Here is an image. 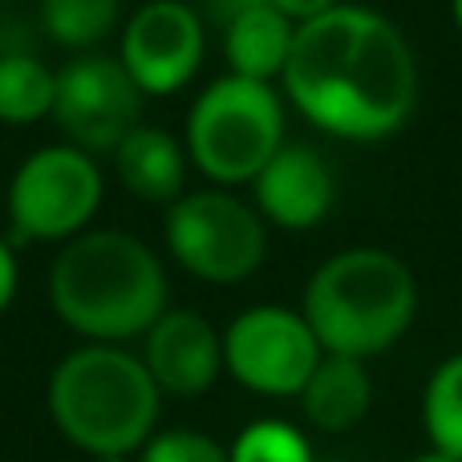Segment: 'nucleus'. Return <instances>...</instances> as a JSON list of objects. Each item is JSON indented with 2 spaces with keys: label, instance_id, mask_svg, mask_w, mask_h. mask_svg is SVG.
<instances>
[{
  "label": "nucleus",
  "instance_id": "obj_1",
  "mask_svg": "<svg viewBox=\"0 0 462 462\" xmlns=\"http://www.w3.org/2000/svg\"><path fill=\"white\" fill-rule=\"evenodd\" d=\"M280 78L304 118L353 143L402 130L418 97V65L402 29L361 5H337L296 24Z\"/></svg>",
  "mask_w": 462,
  "mask_h": 462
},
{
  "label": "nucleus",
  "instance_id": "obj_2",
  "mask_svg": "<svg viewBox=\"0 0 462 462\" xmlns=\"http://www.w3.org/2000/svg\"><path fill=\"white\" fill-rule=\"evenodd\" d=\"M53 312L94 345L146 337L167 312V276L143 239L126 231H81L49 272Z\"/></svg>",
  "mask_w": 462,
  "mask_h": 462
},
{
  "label": "nucleus",
  "instance_id": "obj_3",
  "mask_svg": "<svg viewBox=\"0 0 462 462\" xmlns=\"http://www.w3.org/2000/svg\"><path fill=\"white\" fill-rule=\"evenodd\" d=\"M159 393L143 357L118 345H86L49 377V414L89 458H130L159 426Z\"/></svg>",
  "mask_w": 462,
  "mask_h": 462
},
{
  "label": "nucleus",
  "instance_id": "obj_4",
  "mask_svg": "<svg viewBox=\"0 0 462 462\" xmlns=\"http://www.w3.org/2000/svg\"><path fill=\"white\" fill-rule=\"evenodd\" d=\"M300 312L325 353L369 361L414 325V272L385 247H349L312 272Z\"/></svg>",
  "mask_w": 462,
  "mask_h": 462
},
{
  "label": "nucleus",
  "instance_id": "obj_5",
  "mask_svg": "<svg viewBox=\"0 0 462 462\" xmlns=\"http://www.w3.org/2000/svg\"><path fill=\"white\" fill-rule=\"evenodd\" d=\"M187 146L195 167L216 183H252L284 146V106L268 81L227 73L191 106Z\"/></svg>",
  "mask_w": 462,
  "mask_h": 462
},
{
  "label": "nucleus",
  "instance_id": "obj_6",
  "mask_svg": "<svg viewBox=\"0 0 462 462\" xmlns=\"http://www.w3.org/2000/svg\"><path fill=\"white\" fill-rule=\"evenodd\" d=\"M263 219L227 191L179 195L167 211V247L191 276L211 284L247 280L263 260Z\"/></svg>",
  "mask_w": 462,
  "mask_h": 462
},
{
  "label": "nucleus",
  "instance_id": "obj_7",
  "mask_svg": "<svg viewBox=\"0 0 462 462\" xmlns=\"http://www.w3.org/2000/svg\"><path fill=\"white\" fill-rule=\"evenodd\" d=\"M97 208L102 175L81 146H45L8 183V219L21 239H73Z\"/></svg>",
  "mask_w": 462,
  "mask_h": 462
},
{
  "label": "nucleus",
  "instance_id": "obj_8",
  "mask_svg": "<svg viewBox=\"0 0 462 462\" xmlns=\"http://www.w3.org/2000/svg\"><path fill=\"white\" fill-rule=\"evenodd\" d=\"M320 357L325 349L304 312L280 304L239 312L224 333V369L263 398H300Z\"/></svg>",
  "mask_w": 462,
  "mask_h": 462
},
{
  "label": "nucleus",
  "instance_id": "obj_9",
  "mask_svg": "<svg viewBox=\"0 0 462 462\" xmlns=\"http://www.w3.org/2000/svg\"><path fill=\"white\" fill-rule=\"evenodd\" d=\"M143 89L126 65L102 53H81L57 73L53 118L81 151H118V143L138 126Z\"/></svg>",
  "mask_w": 462,
  "mask_h": 462
},
{
  "label": "nucleus",
  "instance_id": "obj_10",
  "mask_svg": "<svg viewBox=\"0 0 462 462\" xmlns=\"http://www.w3.org/2000/svg\"><path fill=\"white\" fill-rule=\"evenodd\" d=\"M203 57V21L187 0H151L122 32L126 73L143 94H175L191 81Z\"/></svg>",
  "mask_w": 462,
  "mask_h": 462
},
{
  "label": "nucleus",
  "instance_id": "obj_11",
  "mask_svg": "<svg viewBox=\"0 0 462 462\" xmlns=\"http://www.w3.org/2000/svg\"><path fill=\"white\" fill-rule=\"evenodd\" d=\"M143 365L151 369L162 393L195 398V393L211 390L224 369V337L199 312L171 309L146 333Z\"/></svg>",
  "mask_w": 462,
  "mask_h": 462
},
{
  "label": "nucleus",
  "instance_id": "obj_12",
  "mask_svg": "<svg viewBox=\"0 0 462 462\" xmlns=\"http://www.w3.org/2000/svg\"><path fill=\"white\" fill-rule=\"evenodd\" d=\"M252 183H255L260 216L284 231L317 227L328 216L333 195H337L333 171L309 146H280Z\"/></svg>",
  "mask_w": 462,
  "mask_h": 462
},
{
  "label": "nucleus",
  "instance_id": "obj_13",
  "mask_svg": "<svg viewBox=\"0 0 462 462\" xmlns=\"http://www.w3.org/2000/svg\"><path fill=\"white\" fill-rule=\"evenodd\" d=\"M114 167L126 191L146 203H175L187 183V154L167 130L134 126L114 151Z\"/></svg>",
  "mask_w": 462,
  "mask_h": 462
},
{
  "label": "nucleus",
  "instance_id": "obj_14",
  "mask_svg": "<svg viewBox=\"0 0 462 462\" xmlns=\"http://www.w3.org/2000/svg\"><path fill=\"white\" fill-rule=\"evenodd\" d=\"M369 402H374V382H369L365 361L357 357H337L325 353L320 365L312 369L309 385L300 390V406L317 430L341 434L365 418Z\"/></svg>",
  "mask_w": 462,
  "mask_h": 462
},
{
  "label": "nucleus",
  "instance_id": "obj_15",
  "mask_svg": "<svg viewBox=\"0 0 462 462\" xmlns=\"http://www.w3.org/2000/svg\"><path fill=\"white\" fill-rule=\"evenodd\" d=\"M292 41L296 24L276 5H260L252 13L236 16L224 29V53L231 61V73L252 81H272L284 73Z\"/></svg>",
  "mask_w": 462,
  "mask_h": 462
},
{
  "label": "nucleus",
  "instance_id": "obj_16",
  "mask_svg": "<svg viewBox=\"0 0 462 462\" xmlns=\"http://www.w3.org/2000/svg\"><path fill=\"white\" fill-rule=\"evenodd\" d=\"M57 73L45 69L37 57L8 53L0 57V122H41L53 114Z\"/></svg>",
  "mask_w": 462,
  "mask_h": 462
},
{
  "label": "nucleus",
  "instance_id": "obj_17",
  "mask_svg": "<svg viewBox=\"0 0 462 462\" xmlns=\"http://www.w3.org/2000/svg\"><path fill=\"white\" fill-rule=\"evenodd\" d=\"M422 430L434 450L462 462V353L447 357L426 382Z\"/></svg>",
  "mask_w": 462,
  "mask_h": 462
},
{
  "label": "nucleus",
  "instance_id": "obj_18",
  "mask_svg": "<svg viewBox=\"0 0 462 462\" xmlns=\"http://www.w3.org/2000/svg\"><path fill=\"white\" fill-rule=\"evenodd\" d=\"M122 0H41V24L65 49H89L118 24Z\"/></svg>",
  "mask_w": 462,
  "mask_h": 462
},
{
  "label": "nucleus",
  "instance_id": "obj_19",
  "mask_svg": "<svg viewBox=\"0 0 462 462\" xmlns=\"http://www.w3.org/2000/svg\"><path fill=\"white\" fill-rule=\"evenodd\" d=\"M231 462H312V447L292 422L260 418L231 442Z\"/></svg>",
  "mask_w": 462,
  "mask_h": 462
},
{
  "label": "nucleus",
  "instance_id": "obj_20",
  "mask_svg": "<svg viewBox=\"0 0 462 462\" xmlns=\"http://www.w3.org/2000/svg\"><path fill=\"white\" fill-rule=\"evenodd\" d=\"M138 462H231V455L199 430H162L138 450Z\"/></svg>",
  "mask_w": 462,
  "mask_h": 462
},
{
  "label": "nucleus",
  "instance_id": "obj_21",
  "mask_svg": "<svg viewBox=\"0 0 462 462\" xmlns=\"http://www.w3.org/2000/svg\"><path fill=\"white\" fill-rule=\"evenodd\" d=\"M260 5H272V0H191V8L199 13V21L208 16V21L219 24V29H227L236 16L252 13V8H260Z\"/></svg>",
  "mask_w": 462,
  "mask_h": 462
},
{
  "label": "nucleus",
  "instance_id": "obj_22",
  "mask_svg": "<svg viewBox=\"0 0 462 462\" xmlns=\"http://www.w3.org/2000/svg\"><path fill=\"white\" fill-rule=\"evenodd\" d=\"M272 5H276L292 24H304V21H317V16H325L328 8H337L341 0H272Z\"/></svg>",
  "mask_w": 462,
  "mask_h": 462
},
{
  "label": "nucleus",
  "instance_id": "obj_23",
  "mask_svg": "<svg viewBox=\"0 0 462 462\" xmlns=\"http://www.w3.org/2000/svg\"><path fill=\"white\" fill-rule=\"evenodd\" d=\"M13 292H16V260H13V252H8V244L0 239V312L8 309Z\"/></svg>",
  "mask_w": 462,
  "mask_h": 462
},
{
  "label": "nucleus",
  "instance_id": "obj_24",
  "mask_svg": "<svg viewBox=\"0 0 462 462\" xmlns=\"http://www.w3.org/2000/svg\"><path fill=\"white\" fill-rule=\"evenodd\" d=\"M410 462H458V458H450V455H442V450H422V455H414V458H410Z\"/></svg>",
  "mask_w": 462,
  "mask_h": 462
},
{
  "label": "nucleus",
  "instance_id": "obj_25",
  "mask_svg": "<svg viewBox=\"0 0 462 462\" xmlns=\"http://www.w3.org/2000/svg\"><path fill=\"white\" fill-rule=\"evenodd\" d=\"M450 8H455V24H458V32H462V0H450Z\"/></svg>",
  "mask_w": 462,
  "mask_h": 462
},
{
  "label": "nucleus",
  "instance_id": "obj_26",
  "mask_svg": "<svg viewBox=\"0 0 462 462\" xmlns=\"http://www.w3.org/2000/svg\"><path fill=\"white\" fill-rule=\"evenodd\" d=\"M94 462H130V458H94Z\"/></svg>",
  "mask_w": 462,
  "mask_h": 462
}]
</instances>
